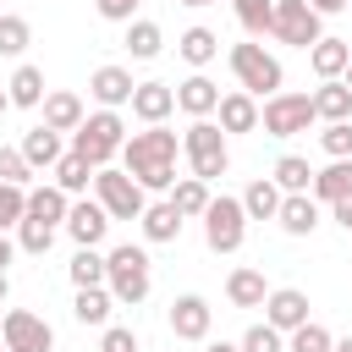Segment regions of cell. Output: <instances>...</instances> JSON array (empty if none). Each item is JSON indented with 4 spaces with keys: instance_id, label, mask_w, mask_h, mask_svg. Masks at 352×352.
<instances>
[{
    "instance_id": "6da1fadb",
    "label": "cell",
    "mask_w": 352,
    "mask_h": 352,
    "mask_svg": "<svg viewBox=\"0 0 352 352\" xmlns=\"http://www.w3.org/2000/svg\"><path fill=\"white\" fill-rule=\"evenodd\" d=\"M176 148H182V138H176L170 126H143V132L126 138L121 170H126L143 192H170V187H176Z\"/></svg>"
},
{
    "instance_id": "7a4b0ae2",
    "label": "cell",
    "mask_w": 352,
    "mask_h": 352,
    "mask_svg": "<svg viewBox=\"0 0 352 352\" xmlns=\"http://www.w3.org/2000/svg\"><path fill=\"white\" fill-rule=\"evenodd\" d=\"M231 72H236V88L253 94V99H275V94L286 88V66H280L258 38L231 44Z\"/></svg>"
},
{
    "instance_id": "3957f363",
    "label": "cell",
    "mask_w": 352,
    "mask_h": 352,
    "mask_svg": "<svg viewBox=\"0 0 352 352\" xmlns=\"http://www.w3.org/2000/svg\"><path fill=\"white\" fill-rule=\"evenodd\" d=\"M110 258V297L116 302H126V308H138L148 292H154V264H148V248H138V242H121V248H110L104 253Z\"/></svg>"
},
{
    "instance_id": "277c9868",
    "label": "cell",
    "mask_w": 352,
    "mask_h": 352,
    "mask_svg": "<svg viewBox=\"0 0 352 352\" xmlns=\"http://www.w3.org/2000/svg\"><path fill=\"white\" fill-rule=\"evenodd\" d=\"M121 148H126V121H121V110H94V116L72 132V154H82L94 170H104Z\"/></svg>"
},
{
    "instance_id": "5b68a950",
    "label": "cell",
    "mask_w": 352,
    "mask_h": 352,
    "mask_svg": "<svg viewBox=\"0 0 352 352\" xmlns=\"http://www.w3.org/2000/svg\"><path fill=\"white\" fill-rule=\"evenodd\" d=\"M182 154H187V165H192L198 182H220V176L231 170V148H226V132H220L214 116H209V121H192V126L182 132Z\"/></svg>"
},
{
    "instance_id": "8992f818",
    "label": "cell",
    "mask_w": 352,
    "mask_h": 352,
    "mask_svg": "<svg viewBox=\"0 0 352 352\" xmlns=\"http://www.w3.org/2000/svg\"><path fill=\"white\" fill-rule=\"evenodd\" d=\"M94 198L104 204L110 220H143V209H148V192H143L126 170H116V165L94 170Z\"/></svg>"
},
{
    "instance_id": "52a82bcc",
    "label": "cell",
    "mask_w": 352,
    "mask_h": 352,
    "mask_svg": "<svg viewBox=\"0 0 352 352\" xmlns=\"http://www.w3.org/2000/svg\"><path fill=\"white\" fill-rule=\"evenodd\" d=\"M204 242H209V253H236L242 242H248V209H242V198H209V209H204Z\"/></svg>"
},
{
    "instance_id": "ba28073f",
    "label": "cell",
    "mask_w": 352,
    "mask_h": 352,
    "mask_svg": "<svg viewBox=\"0 0 352 352\" xmlns=\"http://www.w3.org/2000/svg\"><path fill=\"white\" fill-rule=\"evenodd\" d=\"M319 116H314V94H292V88H280L275 99H264V116H258V126L270 132V138H297V132H308Z\"/></svg>"
},
{
    "instance_id": "9c48e42d",
    "label": "cell",
    "mask_w": 352,
    "mask_h": 352,
    "mask_svg": "<svg viewBox=\"0 0 352 352\" xmlns=\"http://www.w3.org/2000/svg\"><path fill=\"white\" fill-rule=\"evenodd\" d=\"M280 44L292 50H314L324 38V16L308 6V0H275V28H270Z\"/></svg>"
},
{
    "instance_id": "30bf717a",
    "label": "cell",
    "mask_w": 352,
    "mask_h": 352,
    "mask_svg": "<svg viewBox=\"0 0 352 352\" xmlns=\"http://www.w3.org/2000/svg\"><path fill=\"white\" fill-rule=\"evenodd\" d=\"M6 352H55V330L44 314L33 308H6V330H0Z\"/></svg>"
},
{
    "instance_id": "8fae6325",
    "label": "cell",
    "mask_w": 352,
    "mask_h": 352,
    "mask_svg": "<svg viewBox=\"0 0 352 352\" xmlns=\"http://www.w3.org/2000/svg\"><path fill=\"white\" fill-rule=\"evenodd\" d=\"M209 330H214V308H209V297L182 292V297L170 302V336H176V341H209Z\"/></svg>"
},
{
    "instance_id": "7c38bea8",
    "label": "cell",
    "mask_w": 352,
    "mask_h": 352,
    "mask_svg": "<svg viewBox=\"0 0 352 352\" xmlns=\"http://www.w3.org/2000/svg\"><path fill=\"white\" fill-rule=\"evenodd\" d=\"M66 236H72L77 248H99V242L110 236V214H104V204H99V198H72Z\"/></svg>"
},
{
    "instance_id": "4fadbf2b",
    "label": "cell",
    "mask_w": 352,
    "mask_h": 352,
    "mask_svg": "<svg viewBox=\"0 0 352 352\" xmlns=\"http://www.w3.org/2000/svg\"><path fill=\"white\" fill-rule=\"evenodd\" d=\"M308 292H297V286H275L270 292V302H264V324H275L280 336H292V330H302L308 324Z\"/></svg>"
},
{
    "instance_id": "5bb4252c",
    "label": "cell",
    "mask_w": 352,
    "mask_h": 352,
    "mask_svg": "<svg viewBox=\"0 0 352 352\" xmlns=\"http://www.w3.org/2000/svg\"><path fill=\"white\" fill-rule=\"evenodd\" d=\"M88 94H94V104H99V110H121V104H132L138 82H132V72H126V66H99V72L88 77Z\"/></svg>"
},
{
    "instance_id": "9a60e30c",
    "label": "cell",
    "mask_w": 352,
    "mask_h": 352,
    "mask_svg": "<svg viewBox=\"0 0 352 352\" xmlns=\"http://www.w3.org/2000/svg\"><path fill=\"white\" fill-rule=\"evenodd\" d=\"M170 110H176V88H170V82H138V94H132V116H138L143 126H165Z\"/></svg>"
},
{
    "instance_id": "2e32d148",
    "label": "cell",
    "mask_w": 352,
    "mask_h": 352,
    "mask_svg": "<svg viewBox=\"0 0 352 352\" xmlns=\"http://www.w3.org/2000/svg\"><path fill=\"white\" fill-rule=\"evenodd\" d=\"M220 132L231 138V132H258V116H264V104L253 99V94H242V88H231V94H220Z\"/></svg>"
},
{
    "instance_id": "e0dca14e",
    "label": "cell",
    "mask_w": 352,
    "mask_h": 352,
    "mask_svg": "<svg viewBox=\"0 0 352 352\" xmlns=\"http://www.w3.org/2000/svg\"><path fill=\"white\" fill-rule=\"evenodd\" d=\"M308 66H314V77H319V82H341V77H346V66H352V44L324 33V38L308 50Z\"/></svg>"
},
{
    "instance_id": "ac0fdd59",
    "label": "cell",
    "mask_w": 352,
    "mask_h": 352,
    "mask_svg": "<svg viewBox=\"0 0 352 352\" xmlns=\"http://www.w3.org/2000/svg\"><path fill=\"white\" fill-rule=\"evenodd\" d=\"M176 110H187L192 121H209V116L220 110V88H214L204 72H192L187 82H176Z\"/></svg>"
},
{
    "instance_id": "d6986e66",
    "label": "cell",
    "mask_w": 352,
    "mask_h": 352,
    "mask_svg": "<svg viewBox=\"0 0 352 352\" xmlns=\"http://www.w3.org/2000/svg\"><path fill=\"white\" fill-rule=\"evenodd\" d=\"M275 220H280L286 236H314V231H319V198H314V192H286Z\"/></svg>"
},
{
    "instance_id": "ffe728a7",
    "label": "cell",
    "mask_w": 352,
    "mask_h": 352,
    "mask_svg": "<svg viewBox=\"0 0 352 352\" xmlns=\"http://www.w3.org/2000/svg\"><path fill=\"white\" fill-rule=\"evenodd\" d=\"M226 302H231V308H264V302H270L264 270H253V264H236V270L226 275Z\"/></svg>"
},
{
    "instance_id": "44dd1931",
    "label": "cell",
    "mask_w": 352,
    "mask_h": 352,
    "mask_svg": "<svg viewBox=\"0 0 352 352\" xmlns=\"http://www.w3.org/2000/svg\"><path fill=\"white\" fill-rule=\"evenodd\" d=\"M16 148H22V160H28L33 170H55V165H60V154H66V148H60V132H50L44 121H38V126H28Z\"/></svg>"
},
{
    "instance_id": "7402d4cb",
    "label": "cell",
    "mask_w": 352,
    "mask_h": 352,
    "mask_svg": "<svg viewBox=\"0 0 352 352\" xmlns=\"http://www.w3.org/2000/svg\"><path fill=\"white\" fill-rule=\"evenodd\" d=\"M6 94H11V104H16V110H38V104L50 99V88H44V72H38L33 60H22V66L11 72Z\"/></svg>"
},
{
    "instance_id": "603a6c76",
    "label": "cell",
    "mask_w": 352,
    "mask_h": 352,
    "mask_svg": "<svg viewBox=\"0 0 352 352\" xmlns=\"http://www.w3.org/2000/svg\"><path fill=\"white\" fill-rule=\"evenodd\" d=\"M88 121V110H82V99L72 94V88H55L50 99H44V126L50 132H77Z\"/></svg>"
},
{
    "instance_id": "cb8c5ba5",
    "label": "cell",
    "mask_w": 352,
    "mask_h": 352,
    "mask_svg": "<svg viewBox=\"0 0 352 352\" xmlns=\"http://www.w3.org/2000/svg\"><path fill=\"white\" fill-rule=\"evenodd\" d=\"M110 308H116L110 286H77V297H72V319L77 324H94V330L110 324Z\"/></svg>"
},
{
    "instance_id": "d4e9b609",
    "label": "cell",
    "mask_w": 352,
    "mask_h": 352,
    "mask_svg": "<svg viewBox=\"0 0 352 352\" xmlns=\"http://www.w3.org/2000/svg\"><path fill=\"white\" fill-rule=\"evenodd\" d=\"M176 55H182L187 66H198V72H204V66L220 55V33H214V28H204V22H192V28L176 38Z\"/></svg>"
},
{
    "instance_id": "484cf974",
    "label": "cell",
    "mask_w": 352,
    "mask_h": 352,
    "mask_svg": "<svg viewBox=\"0 0 352 352\" xmlns=\"http://www.w3.org/2000/svg\"><path fill=\"white\" fill-rule=\"evenodd\" d=\"M28 214L33 220H50L55 231L66 226V214H72V198L55 187V182H44V187H28Z\"/></svg>"
},
{
    "instance_id": "4316f807",
    "label": "cell",
    "mask_w": 352,
    "mask_h": 352,
    "mask_svg": "<svg viewBox=\"0 0 352 352\" xmlns=\"http://www.w3.org/2000/svg\"><path fill=\"white\" fill-rule=\"evenodd\" d=\"M280 187L270 182V176H253L248 187H242V209H248V220H275L280 214Z\"/></svg>"
},
{
    "instance_id": "83f0119b",
    "label": "cell",
    "mask_w": 352,
    "mask_h": 352,
    "mask_svg": "<svg viewBox=\"0 0 352 352\" xmlns=\"http://www.w3.org/2000/svg\"><path fill=\"white\" fill-rule=\"evenodd\" d=\"M138 226H143V242H176V236H182V214H176V204H170V198L148 204Z\"/></svg>"
},
{
    "instance_id": "f1b7e54d",
    "label": "cell",
    "mask_w": 352,
    "mask_h": 352,
    "mask_svg": "<svg viewBox=\"0 0 352 352\" xmlns=\"http://www.w3.org/2000/svg\"><path fill=\"white\" fill-rule=\"evenodd\" d=\"M314 198H319V204L352 198V160H330L324 170H314Z\"/></svg>"
},
{
    "instance_id": "f546056e",
    "label": "cell",
    "mask_w": 352,
    "mask_h": 352,
    "mask_svg": "<svg viewBox=\"0 0 352 352\" xmlns=\"http://www.w3.org/2000/svg\"><path fill=\"white\" fill-rule=\"evenodd\" d=\"M314 116L330 126V121H352V88L346 82H319L314 88Z\"/></svg>"
},
{
    "instance_id": "4dcf8cb0",
    "label": "cell",
    "mask_w": 352,
    "mask_h": 352,
    "mask_svg": "<svg viewBox=\"0 0 352 352\" xmlns=\"http://www.w3.org/2000/svg\"><path fill=\"white\" fill-rule=\"evenodd\" d=\"M55 187H60L66 198H82V192L94 187V165H88L82 154H72V148H66V154H60V165H55Z\"/></svg>"
},
{
    "instance_id": "1f68e13d",
    "label": "cell",
    "mask_w": 352,
    "mask_h": 352,
    "mask_svg": "<svg viewBox=\"0 0 352 352\" xmlns=\"http://www.w3.org/2000/svg\"><path fill=\"white\" fill-rule=\"evenodd\" d=\"M270 182H275L280 192H314V165H308L302 154H280L275 170H270Z\"/></svg>"
},
{
    "instance_id": "d6a6232c",
    "label": "cell",
    "mask_w": 352,
    "mask_h": 352,
    "mask_svg": "<svg viewBox=\"0 0 352 352\" xmlns=\"http://www.w3.org/2000/svg\"><path fill=\"white\" fill-rule=\"evenodd\" d=\"M209 182H198V176H182L176 187H170V204H176V214L182 220H204V209H209Z\"/></svg>"
},
{
    "instance_id": "836d02e7",
    "label": "cell",
    "mask_w": 352,
    "mask_h": 352,
    "mask_svg": "<svg viewBox=\"0 0 352 352\" xmlns=\"http://www.w3.org/2000/svg\"><path fill=\"white\" fill-rule=\"evenodd\" d=\"M126 50H132V60H154V55L165 50V33H160V22H148V16L126 22Z\"/></svg>"
},
{
    "instance_id": "e575fe53",
    "label": "cell",
    "mask_w": 352,
    "mask_h": 352,
    "mask_svg": "<svg viewBox=\"0 0 352 352\" xmlns=\"http://www.w3.org/2000/svg\"><path fill=\"white\" fill-rule=\"evenodd\" d=\"M110 280V258L99 248H77L72 253V286H104Z\"/></svg>"
},
{
    "instance_id": "d590c367",
    "label": "cell",
    "mask_w": 352,
    "mask_h": 352,
    "mask_svg": "<svg viewBox=\"0 0 352 352\" xmlns=\"http://www.w3.org/2000/svg\"><path fill=\"white\" fill-rule=\"evenodd\" d=\"M231 11H236V22H242L248 38H264L275 28V0H231Z\"/></svg>"
},
{
    "instance_id": "8d00e7d4",
    "label": "cell",
    "mask_w": 352,
    "mask_h": 352,
    "mask_svg": "<svg viewBox=\"0 0 352 352\" xmlns=\"http://www.w3.org/2000/svg\"><path fill=\"white\" fill-rule=\"evenodd\" d=\"M28 44H33V22H28V16H16V11H6V16H0V55H11V60H16Z\"/></svg>"
},
{
    "instance_id": "74e56055",
    "label": "cell",
    "mask_w": 352,
    "mask_h": 352,
    "mask_svg": "<svg viewBox=\"0 0 352 352\" xmlns=\"http://www.w3.org/2000/svg\"><path fill=\"white\" fill-rule=\"evenodd\" d=\"M286 352H336V336H330L319 319H308L302 330H292V336H286Z\"/></svg>"
},
{
    "instance_id": "f35d334b",
    "label": "cell",
    "mask_w": 352,
    "mask_h": 352,
    "mask_svg": "<svg viewBox=\"0 0 352 352\" xmlns=\"http://www.w3.org/2000/svg\"><path fill=\"white\" fill-rule=\"evenodd\" d=\"M50 242H55V226L22 214V226H16V248H22V253H50Z\"/></svg>"
},
{
    "instance_id": "ab89813d",
    "label": "cell",
    "mask_w": 352,
    "mask_h": 352,
    "mask_svg": "<svg viewBox=\"0 0 352 352\" xmlns=\"http://www.w3.org/2000/svg\"><path fill=\"white\" fill-rule=\"evenodd\" d=\"M33 165L22 160V148L16 143H0V182H11V187H33Z\"/></svg>"
},
{
    "instance_id": "60d3db41",
    "label": "cell",
    "mask_w": 352,
    "mask_h": 352,
    "mask_svg": "<svg viewBox=\"0 0 352 352\" xmlns=\"http://www.w3.org/2000/svg\"><path fill=\"white\" fill-rule=\"evenodd\" d=\"M22 214H28V187L0 182V236H6V231H16V226H22Z\"/></svg>"
},
{
    "instance_id": "b9f144b4",
    "label": "cell",
    "mask_w": 352,
    "mask_h": 352,
    "mask_svg": "<svg viewBox=\"0 0 352 352\" xmlns=\"http://www.w3.org/2000/svg\"><path fill=\"white\" fill-rule=\"evenodd\" d=\"M319 148H324L330 160H352V121H330V126L319 132Z\"/></svg>"
},
{
    "instance_id": "7bdbcfd3",
    "label": "cell",
    "mask_w": 352,
    "mask_h": 352,
    "mask_svg": "<svg viewBox=\"0 0 352 352\" xmlns=\"http://www.w3.org/2000/svg\"><path fill=\"white\" fill-rule=\"evenodd\" d=\"M236 346H242V352H286V336H280L275 324H253Z\"/></svg>"
},
{
    "instance_id": "ee69618b",
    "label": "cell",
    "mask_w": 352,
    "mask_h": 352,
    "mask_svg": "<svg viewBox=\"0 0 352 352\" xmlns=\"http://www.w3.org/2000/svg\"><path fill=\"white\" fill-rule=\"evenodd\" d=\"M99 352H138V330H126V324H104Z\"/></svg>"
},
{
    "instance_id": "f6af8a7d",
    "label": "cell",
    "mask_w": 352,
    "mask_h": 352,
    "mask_svg": "<svg viewBox=\"0 0 352 352\" xmlns=\"http://www.w3.org/2000/svg\"><path fill=\"white\" fill-rule=\"evenodd\" d=\"M138 6H143V0H94V11H99L104 22H138Z\"/></svg>"
},
{
    "instance_id": "bcb514c9",
    "label": "cell",
    "mask_w": 352,
    "mask_h": 352,
    "mask_svg": "<svg viewBox=\"0 0 352 352\" xmlns=\"http://www.w3.org/2000/svg\"><path fill=\"white\" fill-rule=\"evenodd\" d=\"M330 214H336V226H341V231H352V198H341V204H330Z\"/></svg>"
},
{
    "instance_id": "7dc6e473",
    "label": "cell",
    "mask_w": 352,
    "mask_h": 352,
    "mask_svg": "<svg viewBox=\"0 0 352 352\" xmlns=\"http://www.w3.org/2000/svg\"><path fill=\"white\" fill-rule=\"evenodd\" d=\"M308 6H314V11H319V16H336V11H346V6H352V0H308Z\"/></svg>"
},
{
    "instance_id": "c3c4849f",
    "label": "cell",
    "mask_w": 352,
    "mask_h": 352,
    "mask_svg": "<svg viewBox=\"0 0 352 352\" xmlns=\"http://www.w3.org/2000/svg\"><path fill=\"white\" fill-rule=\"evenodd\" d=\"M11 258H16V242H11V236H0V270H6Z\"/></svg>"
},
{
    "instance_id": "681fc988",
    "label": "cell",
    "mask_w": 352,
    "mask_h": 352,
    "mask_svg": "<svg viewBox=\"0 0 352 352\" xmlns=\"http://www.w3.org/2000/svg\"><path fill=\"white\" fill-rule=\"evenodd\" d=\"M204 352H242V346H236V341H209Z\"/></svg>"
},
{
    "instance_id": "f907efd6",
    "label": "cell",
    "mask_w": 352,
    "mask_h": 352,
    "mask_svg": "<svg viewBox=\"0 0 352 352\" xmlns=\"http://www.w3.org/2000/svg\"><path fill=\"white\" fill-rule=\"evenodd\" d=\"M6 292H11V275H6V270H0V302H6Z\"/></svg>"
},
{
    "instance_id": "816d5d0a",
    "label": "cell",
    "mask_w": 352,
    "mask_h": 352,
    "mask_svg": "<svg viewBox=\"0 0 352 352\" xmlns=\"http://www.w3.org/2000/svg\"><path fill=\"white\" fill-rule=\"evenodd\" d=\"M6 110H11V94H6V88H0V116H6Z\"/></svg>"
},
{
    "instance_id": "f5cc1de1",
    "label": "cell",
    "mask_w": 352,
    "mask_h": 352,
    "mask_svg": "<svg viewBox=\"0 0 352 352\" xmlns=\"http://www.w3.org/2000/svg\"><path fill=\"white\" fill-rule=\"evenodd\" d=\"M336 352H352V336H346V341H336Z\"/></svg>"
},
{
    "instance_id": "db71d44e",
    "label": "cell",
    "mask_w": 352,
    "mask_h": 352,
    "mask_svg": "<svg viewBox=\"0 0 352 352\" xmlns=\"http://www.w3.org/2000/svg\"><path fill=\"white\" fill-rule=\"evenodd\" d=\"M182 6H220V0H182Z\"/></svg>"
},
{
    "instance_id": "11a10c76",
    "label": "cell",
    "mask_w": 352,
    "mask_h": 352,
    "mask_svg": "<svg viewBox=\"0 0 352 352\" xmlns=\"http://www.w3.org/2000/svg\"><path fill=\"white\" fill-rule=\"evenodd\" d=\"M341 82H346V88H352V66H346V77H341Z\"/></svg>"
},
{
    "instance_id": "9f6ffc18",
    "label": "cell",
    "mask_w": 352,
    "mask_h": 352,
    "mask_svg": "<svg viewBox=\"0 0 352 352\" xmlns=\"http://www.w3.org/2000/svg\"><path fill=\"white\" fill-rule=\"evenodd\" d=\"M0 330H6V314H0Z\"/></svg>"
},
{
    "instance_id": "6f0895ef",
    "label": "cell",
    "mask_w": 352,
    "mask_h": 352,
    "mask_svg": "<svg viewBox=\"0 0 352 352\" xmlns=\"http://www.w3.org/2000/svg\"><path fill=\"white\" fill-rule=\"evenodd\" d=\"M0 16H6V11H0Z\"/></svg>"
},
{
    "instance_id": "680465c9",
    "label": "cell",
    "mask_w": 352,
    "mask_h": 352,
    "mask_svg": "<svg viewBox=\"0 0 352 352\" xmlns=\"http://www.w3.org/2000/svg\"><path fill=\"white\" fill-rule=\"evenodd\" d=\"M0 352H6V346H0Z\"/></svg>"
}]
</instances>
